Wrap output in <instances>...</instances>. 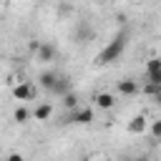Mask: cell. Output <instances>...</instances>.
Returning <instances> with one entry per match:
<instances>
[{
    "label": "cell",
    "instance_id": "obj_1",
    "mask_svg": "<svg viewBox=\"0 0 161 161\" xmlns=\"http://www.w3.org/2000/svg\"><path fill=\"white\" fill-rule=\"evenodd\" d=\"M126 43H128L126 35H116V38H113V40H111V43H108V45L93 58V63H96V65H111V63H116V60L123 55Z\"/></svg>",
    "mask_w": 161,
    "mask_h": 161
},
{
    "label": "cell",
    "instance_id": "obj_2",
    "mask_svg": "<svg viewBox=\"0 0 161 161\" xmlns=\"http://www.w3.org/2000/svg\"><path fill=\"white\" fill-rule=\"evenodd\" d=\"M93 108H88V106H78V108H73V116H70V121L68 123H80V126H88V123H93Z\"/></svg>",
    "mask_w": 161,
    "mask_h": 161
},
{
    "label": "cell",
    "instance_id": "obj_3",
    "mask_svg": "<svg viewBox=\"0 0 161 161\" xmlns=\"http://www.w3.org/2000/svg\"><path fill=\"white\" fill-rule=\"evenodd\" d=\"M13 96H15L18 101H30V98L35 96V88H33V83L20 80V83H15V86H13Z\"/></svg>",
    "mask_w": 161,
    "mask_h": 161
},
{
    "label": "cell",
    "instance_id": "obj_4",
    "mask_svg": "<svg viewBox=\"0 0 161 161\" xmlns=\"http://www.w3.org/2000/svg\"><path fill=\"white\" fill-rule=\"evenodd\" d=\"M148 131V116L146 113H138V116H133L131 121H128V133H146Z\"/></svg>",
    "mask_w": 161,
    "mask_h": 161
},
{
    "label": "cell",
    "instance_id": "obj_5",
    "mask_svg": "<svg viewBox=\"0 0 161 161\" xmlns=\"http://www.w3.org/2000/svg\"><path fill=\"white\" fill-rule=\"evenodd\" d=\"M33 48H35V55H38L40 63H50L55 58V48L50 43H40V45H33Z\"/></svg>",
    "mask_w": 161,
    "mask_h": 161
},
{
    "label": "cell",
    "instance_id": "obj_6",
    "mask_svg": "<svg viewBox=\"0 0 161 161\" xmlns=\"http://www.w3.org/2000/svg\"><path fill=\"white\" fill-rule=\"evenodd\" d=\"M96 106L101 108V111H111L113 106H116V96L113 93H106V91H101V93H96Z\"/></svg>",
    "mask_w": 161,
    "mask_h": 161
},
{
    "label": "cell",
    "instance_id": "obj_7",
    "mask_svg": "<svg viewBox=\"0 0 161 161\" xmlns=\"http://www.w3.org/2000/svg\"><path fill=\"white\" fill-rule=\"evenodd\" d=\"M50 93L63 98L65 93H70V80H68L65 75H58V78H55V83H53V88H50Z\"/></svg>",
    "mask_w": 161,
    "mask_h": 161
},
{
    "label": "cell",
    "instance_id": "obj_8",
    "mask_svg": "<svg viewBox=\"0 0 161 161\" xmlns=\"http://www.w3.org/2000/svg\"><path fill=\"white\" fill-rule=\"evenodd\" d=\"M116 91H118L121 96H133V93L138 91V83H136L133 78H123V80H118Z\"/></svg>",
    "mask_w": 161,
    "mask_h": 161
},
{
    "label": "cell",
    "instance_id": "obj_9",
    "mask_svg": "<svg viewBox=\"0 0 161 161\" xmlns=\"http://www.w3.org/2000/svg\"><path fill=\"white\" fill-rule=\"evenodd\" d=\"M50 116H53V106H50V103H40V106L33 111V118H35V121H48Z\"/></svg>",
    "mask_w": 161,
    "mask_h": 161
},
{
    "label": "cell",
    "instance_id": "obj_10",
    "mask_svg": "<svg viewBox=\"0 0 161 161\" xmlns=\"http://www.w3.org/2000/svg\"><path fill=\"white\" fill-rule=\"evenodd\" d=\"M55 78H58V73H53V70H45V73H40V88H45V91H50L53 88V83H55Z\"/></svg>",
    "mask_w": 161,
    "mask_h": 161
},
{
    "label": "cell",
    "instance_id": "obj_11",
    "mask_svg": "<svg viewBox=\"0 0 161 161\" xmlns=\"http://www.w3.org/2000/svg\"><path fill=\"white\" fill-rule=\"evenodd\" d=\"M30 116H33V113H30L28 108H23V106H18V108L13 111V118H15L18 123H28V121H30Z\"/></svg>",
    "mask_w": 161,
    "mask_h": 161
},
{
    "label": "cell",
    "instance_id": "obj_12",
    "mask_svg": "<svg viewBox=\"0 0 161 161\" xmlns=\"http://www.w3.org/2000/svg\"><path fill=\"white\" fill-rule=\"evenodd\" d=\"M60 103H63V108H68V111L78 108V98H75V93H73V91H70V93H65V96L60 98Z\"/></svg>",
    "mask_w": 161,
    "mask_h": 161
},
{
    "label": "cell",
    "instance_id": "obj_13",
    "mask_svg": "<svg viewBox=\"0 0 161 161\" xmlns=\"http://www.w3.org/2000/svg\"><path fill=\"white\" fill-rule=\"evenodd\" d=\"M148 133H151V138H153V141H161V118L148 123Z\"/></svg>",
    "mask_w": 161,
    "mask_h": 161
},
{
    "label": "cell",
    "instance_id": "obj_14",
    "mask_svg": "<svg viewBox=\"0 0 161 161\" xmlns=\"http://www.w3.org/2000/svg\"><path fill=\"white\" fill-rule=\"evenodd\" d=\"M146 83L161 86V68H156V70H148V73H146Z\"/></svg>",
    "mask_w": 161,
    "mask_h": 161
},
{
    "label": "cell",
    "instance_id": "obj_15",
    "mask_svg": "<svg viewBox=\"0 0 161 161\" xmlns=\"http://www.w3.org/2000/svg\"><path fill=\"white\" fill-rule=\"evenodd\" d=\"M156 68H161V55H153V58L146 60V73L148 70H156Z\"/></svg>",
    "mask_w": 161,
    "mask_h": 161
},
{
    "label": "cell",
    "instance_id": "obj_16",
    "mask_svg": "<svg viewBox=\"0 0 161 161\" xmlns=\"http://www.w3.org/2000/svg\"><path fill=\"white\" fill-rule=\"evenodd\" d=\"M5 161H25V156L15 151V153H8V158H5Z\"/></svg>",
    "mask_w": 161,
    "mask_h": 161
},
{
    "label": "cell",
    "instance_id": "obj_17",
    "mask_svg": "<svg viewBox=\"0 0 161 161\" xmlns=\"http://www.w3.org/2000/svg\"><path fill=\"white\" fill-rule=\"evenodd\" d=\"M88 161H111V158H106V156H91Z\"/></svg>",
    "mask_w": 161,
    "mask_h": 161
},
{
    "label": "cell",
    "instance_id": "obj_18",
    "mask_svg": "<svg viewBox=\"0 0 161 161\" xmlns=\"http://www.w3.org/2000/svg\"><path fill=\"white\" fill-rule=\"evenodd\" d=\"M153 98H156V103L161 106V86H158V91H156V96H153Z\"/></svg>",
    "mask_w": 161,
    "mask_h": 161
},
{
    "label": "cell",
    "instance_id": "obj_19",
    "mask_svg": "<svg viewBox=\"0 0 161 161\" xmlns=\"http://www.w3.org/2000/svg\"><path fill=\"white\" fill-rule=\"evenodd\" d=\"M93 3H106V0H93Z\"/></svg>",
    "mask_w": 161,
    "mask_h": 161
},
{
    "label": "cell",
    "instance_id": "obj_20",
    "mask_svg": "<svg viewBox=\"0 0 161 161\" xmlns=\"http://www.w3.org/2000/svg\"><path fill=\"white\" fill-rule=\"evenodd\" d=\"M136 161H146V158H136Z\"/></svg>",
    "mask_w": 161,
    "mask_h": 161
}]
</instances>
